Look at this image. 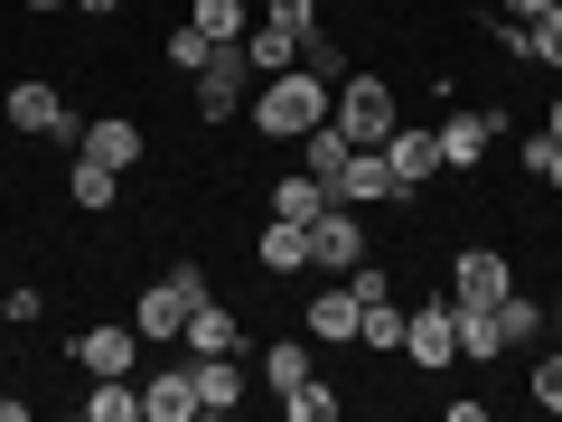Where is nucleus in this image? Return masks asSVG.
Instances as JSON below:
<instances>
[{
	"label": "nucleus",
	"mask_w": 562,
	"mask_h": 422,
	"mask_svg": "<svg viewBox=\"0 0 562 422\" xmlns=\"http://www.w3.org/2000/svg\"><path fill=\"white\" fill-rule=\"evenodd\" d=\"M328 95H338V85H328L319 66H281V76L254 85L244 122H254L262 141H301V132H319V122H328Z\"/></svg>",
	"instance_id": "obj_1"
},
{
	"label": "nucleus",
	"mask_w": 562,
	"mask_h": 422,
	"mask_svg": "<svg viewBox=\"0 0 562 422\" xmlns=\"http://www.w3.org/2000/svg\"><path fill=\"white\" fill-rule=\"evenodd\" d=\"M328 122H338L357 151H384V141H394V122H403V103H394V85H384V76H338Z\"/></svg>",
	"instance_id": "obj_2"
},
{
	"label": "nucleus",
	"mask_w": 562,
	"mask_h": 422,
	"mask_svg": "<svg viewBox=\"0 0 562 422\" xmlns=\"http://www.w3.org/2000/svg\"><path fill=\"white\" fill-rule=\"evenodd\" d=\"M198 301H206V273H198V263H169L160 281H140V301H132V329H140V338H179Z\"/></svg>",
	"instance_id": "obj_3"
},
{
	"label": "nucleus",
	"mask_w": 562,
	"mask_h": 422,
	"mask_svg": "<svg viewBox=\"0 0 562 422\" xmlns=\"http://www.w3.org/2000/svg\"><path fill=\"white\" fill-rule=\"evenodd\" d=\"M254 57H244V38H225V47H206V66H198V122H235L244 103H254Z\"/></svg>",
	"instance_id": "obj_4"
},
{
	"label": "nucleus",
	"mask_w": 562,
	"mask_h": 422,
	"mask_svg": "<svg viewBox=\"0 0 562 422\" xmlns=\"http://www.w3.org/2000/svg\"><path fill=\"white\" fill-rule=\"evenodd\" d=\"M366 254H375V244H366V225H357V207H338V198H328L319 216H310V273H328V281H347V273H357Z\"/></svg>",
	"instance_id": "obj_5"
},
{
	"label": "nucleus",
	"mask_w": 562,
	"mask_h": 422,
	"mask_svg": "<svg viewBox=\"0 0 562 422\" xmlns=\"http://www.w3.org/2000/svg\"><path fill=\"white\" fill-rule=\"evenodd\" d=\"M506 291H516V263H506L497 244H460V263H450V301H460V310H497Z\"/></svg>",
	"instance_id": "obj_6"
},
{
	"label": "nucleus",
	"mask_w": 562,
	"mask_h": 422,
	"mask_svg": "<svg viewBox=\"0 0 562 422\" xmlns=\"http://www.w3.org/2000/svg\"><path fill=\"white\" fill-rule=\"evenodd\" d=\"M403 357L413 366H431V376H441V366H460V301H422L413 320H403Z\"/></svg>",
	"instance_id": "obj_7"
},
{
	"label": "nucleus",
	"mask_w": 562,
	"mask_h": 422,
	"mask_svg": "<svg viewBox=\"0 0 562 422\" xmlns=\"http://www.w3.org/2000/svg\"><path fill=\"white\" fill-rule=\"evenodd\" d=\"M431 132H441V169H479L487 151H497L506 113H479V103H450V113L431 122Z\"/></svg>",
	"instance_id": "obj_8"
},
{
	"label": "nucleus",
	"mask_w": 562,
	"mask_h": 422,
	"mask_svg": "<svg viewBox=\"0 0 562 422\" xmlns=\"http://www.w3.org/2000/svg\"><path fill=\"white\" fill-rule=\"evenodd\" d=\"M10 132H29V141H66L76 132V113H66V95L47 76H20L10 85Z\"/></svg>",
	"instance_id": "obj_9"
},
{
	"label": "nucleus",
	"mask_w": 562,
	"mask_h": 422,
	"mask_svg": "<svg viewBox=\"0 0 562 422\" xmlns=\"http://www.w3.org/2000/svg\"><path fill=\"white\" fill-rule=\"evenodd\" d=\"M328 198L338 207H384V198H413V188H394L384 151H347V169H328Z\"/></svg>",
	"instance_id": "obj_10"
},
{
	"label": "nucleus",
	"mask_w": 562,
	"mask_h": 422,
	"mask_svg": "<svg viewBox=\"0 0 562 422\" xmlns=\"http://www.w3.org/2000/svg\"><path fill=\"white\" fill-rule=\"evenodd\" d=\"M384 169H394V188H431V179H441V132L394 122V141H384Z\"/></svg>",
	"instance_id": "obj_11"
},
{
	"label": "nucleus",
	"mask_w": 562,
	"mask_h": 422,
	"mask_svg": "<svg viewBox=\"0 0 562 422\" xmlns=\"http://www.w3.org/2000/svg\"><path fill=\"white\" fill-rule=\"evenodd\" d=\"M179 347H188V357H244V320H235V310L216 301V291H206V301L188 310V329H179Z\"/></svg>",
	"instance_id": "obj_12"
},
{
	"label": "nucleus",
	"mask_w": 562,
	"mask_h": 422,
	"mask_svg": "<svg viewBox=\"0 0 562 422\" xmlns=\"http://www.w3.org/2000/svg\"><path fill=\"white\" fill-rule=\"evenodd\" d=\"M357 320H366V301L347 291V281H328L319 301L301 310V329H310V347H357Z\"/></svg>",
	"instance_id": "obj_13"
},
{
	"label": "nucleus",
	"mask_w": 562,
	"mask_h": 422,
	"mask_svg": "<svg viewBox=\"0 0 562 422\" xmlns=\"http://www.w3.org/2000/svg\"><path fill=\"white\" fill-rule=\"evenodd\" d=\"M140 422H198V366H160V376H140Z\"/></svg>",
	"instance_id": "obj_14"
},
{
	"label": "nucleus",
	"mask_w": 562,
	"mask_h": 422,
	"mask_svg": "<svg viewBox=\"0 0 562 422\" xmlns=\"http://www.w3.org/2000/svg\"><path fill=\"white\" fill-rule=\"evenodd\" d=\"M132 357H140V329H122V320H94L76 338V366L85 376H132Z\"/></svg>",
	"instance_id": "obj_15"
},
{
	"label": "nucleus",
	"mask_w": 562,
	"mask_h": 422,
	"mask_svg": "<svg viewBox=\"0 0 562 422\" xmlns=\"http://www.w3.org/2000/svg\"><path fill=\"white\" fill-rule=\"evenodd\" d=\"M76 151H85V160H103V169H140V122H132V113L85 122V132H76Z\"/></svg>",
	"instance_id": "obj_16"
},
{
	"label": "nucleus",
	"mask_w": 562,
	"mask_h": 422,
	"mask_svg": "<svg viewBox=\"0 0 562 422\" xmlns=\"http://www.w3.org/2000/svg\"><path fill=\"white\" fill-rule=\"evenodd\" d=\"M301 29H281V20H262L254 10V29H244V57H254V76H281V66H301Z\"/></svg>",
	"instance_id": "obj_17"
},
{
	"label": "nucleus",
	"mask_w": 562,
	"mask_h": 422,
	"mask_svg": "<svg viewBox=\"0 0 562 422\" xmlns=\"http://www.w3.org/2000/svg\"><path fill=\"white\" fill-rule=\"evenodd\" d=\"M254 263L272 281H291V273H310V225H291V216H272L262 225V244H254Z\"/></svg>",
	"instance_id": "obj_18"
},
{
	"label": "nucleus",
	"mask_w": 562,
	"mask_h": 422,
	"mask_svg": "<svg viewBox=\"0 0 562 422\" xmlns=\"http://www.w3.org/2000/svg\"><path fill=\"white\" fill-rule=\"evenodd\" d=\"M198 366V413H235L244 403V357H188Z\"/></svg>",
	"instance_id": "obj_19"
},
{
	"label": "nucleus",
	"mask_w": 562,
	"mask_h": 422,
	"mask_svg": "<svg viewBox=\"0 0 562 422\" xmlns=\"http://www.w3.org/2000/svg\"><path fill=\"white\" fill-rule=\"evenodd\" d=\"M113 198H122V169H103V160H85V151H76V169H66V207H85V216H103Z\"/></svg>",
	"instance_id": "obj_20"
},
{
	"label": "nucleus",
	"mask_w": 562,
	"mask_h": 422,
	"mask_svg": "<svg viewBox=\"0 0 562 422\" xmlns=\"http://www.w3.org/2000/svg\"><path fill=\"white\" fill-rule=\"evenodd\" d=\"M301 376H319V366H310V329H301V338H272V347H262V385H272V395H291Z\"/></svg>",
	"instance_id": "obj_21"
},
{
	"label": "nucleus",
	"mask_w": 562,
	"mask_h": 422,
	"mask_svg": "<svg viewBox=\"0 0 562 422\" xmlns=\"http://www.w3.org/2000/svg\"><path fill=\"white\" fill-rule=\"evenodd\" d=\"M319 207H328V188L310 179V169H281V179H272V216H291V225H310V216H319Z\"/></svg>",
	"instance_id": "obj_22"
},
{
	"label": "nucleus",
	"mask_w": 562,
	"mask_h": 422,
	"mask_svg": "<svg viewBox=\"0 0 562 422\" xmlns=\"http://www.w3.org/2000/svg\"><path fill=\"white\" fill-rule=\"evenodd\" d=\"M281 413H291V422H338V413H347V395H338L328 376H301L291 395H281Z\"/></svg>",
	"instance_id": "obj_23"
},
{
	"label": "nucleus",
	"mask_w": 562,
	"mask_h": 422,
	"mask_svg": "<svg viewBox=\"0 0 562 422\" xmlns=\"http://www.w3.org/2000/svg\"><path fill=\"white\" fill-rule=\"evenodd\" d=\"M85 422H140V385H132V376H94V395H85Z\"/></svg>",
	"instance_id": "obj_24"
},
{
	"label": "nucleus",
	"mask_w": 562,
	"mask_h": 422,
	"mask_svg": "<svg viewBox=\"0 0 562 422\" xmlns=\"http://www.w3.org/2000/svg\"><path fill=\"white\" fill-rule=\"evenodd\" d=\"M460 357H469V366H497V357H506L497 310H460Z\"/></svg>",
	"instance_id": "obj_25"
},
{
	"label": "nucleus",
	"mask_w": 562,
	"mask_h": 422,
	"mask_svg": "<svg viewBox=\"0 0 562 422\" xmlns=\"http://www.w3.org/2000/svg\"><path fill=\"white\" fill-rule=\"evenodd\" d=\"M497 329H506V347H535L543 329H553V310L525 301V291H506V301H497Z\"/></svg>",
	"instance_id": "obj_26"
},
{
	"label": "nucleus",
	"mask_w": 562,
	"mask_h": 422,
	"mask_svg": "<svg viewBox=\"0 0 562 422\" xmlns=\"http://www.w3.org/2000/svg\"><path fill=\"white\" fill-rule=\"evenodd\" d=\"M403 320H413V310H394V301H366L357 347H375V357H403Z\"/></svg>",
	"instance_id": "obj_27"
},
{
	"label": "nucleus",
	"mask_w": 562,
	"mask_h": 422,
	"mask_svg": "<svg viewBox=\"0 0 562 422\" xmlns=\"http://www.w3.org/2000/svg\"><path fill=\"white\" fill-rule=\"evenodd\" d=\"M188 20H198L206 38H244V29H254V0H188Z\"/></svg>",
	"instance_id": "obj_28"
},
{
	"label": "nucleus",
	"mask_w": 562,
	"mask_h": 422,
	"mask_svg": "<svg viewBox=\"0 0 562 422\" xmlns=\"http://www.w3.org/2000/svg\"><path fill=\"white\" fill-rule=\"evenodd\" d=\"M516 169H535V179H543V188H553V198H562V141H553V132L516 141Z\"/></svg>",
	"instance_id": "obj_29"
},
{
	"label": "nucleus",
	"mask_w": 562,
	"mask_h": 422,
	"mask_svg": "<svg viewBox=\"0 0 562 422\" xmlns=\"http://www.w3.org/2000/svg\"><path fill=\"white\" fill-rule=\"evenodd\" d=\"M525 66H553V76H562V10L525 20Z\"/></svg>",
	"instance_id": "obj_30"
},
{
	"label": "nucleus",
	"mask_w": 562,
	"mask_h": 422,
	"mask_svg": "<svg viewBox=\"0 0 562 422\" xmlns=\"http://www.w3.org/2000/svg\"><path fill=\"white\" fill-rule=\"evenodd\" d=\"M206 47H225V38H206L198 20H188V29H169V66H179V76H198V66H206Z\"/></svg>",
	"instance_id": "obj_31"
},
{
	"label": "nucleus",
	"mask_w": 562,
	"mask_h": 422,
	"mask_svg": "<svg viewBox=\"0 0 562 422\" xmlns=\"http://www.w3.org/2000/svg\"><path fill=\"white\" fill-rule=\"evenodd\" d=\"M254 10H262V20H281V29H301V38L319 29V0H254Z\"/></svg>",
	"instance_id": "obj_32"
},
{
	"label": "nucleus",
	"mask_w": 562,
	"mask_h": 422,
	"mask_svg": "<svg viewBox=\"0 0 562 422\" xmlns=\"http://www.w3.org/2000/svg\"><path fill=\"white\" fill-rule=\"evenodd\" d=\"M347 291H357V301H394V273H384V263H375V254H366V263H357V273H347Z\"/></svg>",
	"instance_id": "obj_33"
},
{
	"label": "nucleus",
	"mask_w": 562,
	"mask_h": 422,
	"mask_svg": "<svg viewBox=\"0 0 562 422\" xmlns=\"http://www.w3.org/2000/svg\"><path fill=\"white\" fill-rule=\"evenodd\" d=\"M525 395H535L543 413H562V357H535V385H525Z\"/></svg>",
	"instance_id": "obj_34"
},
{
	"label": "nucleus",
	"mask_w": 562,
	"mask_h": 422,
	"mask_svg": "<svg viewBox=\"0 0 562 422\" xmlns=\"http://www.w3.org/2000/svg\"><path fill=\"white\" fill-rule=\"evenodd\" d=\"M66 10H76V20H113L122 0H66Z\"/></svg>",
	"instance_id": "obj_35"
},
{
	"label": "nucleus",
	"mask_w": 562,
	"mask_h": 422,
	"mask_svg": "<svg viewBox=\"0 0 562 422\" xmlns=\"http://www.w3.org/2000/svg\"><path fill=\"white\" fill-rule=\"evenodd\" d=\"M543 10H553V0H506V20H543Z\"/></svg>",
	"instance_id": "obj_36"
},
{
	"label": "nucleus",
	"mask_w": 562,
	"mask_h": 422,
	"mask_svg": "<svg viewBox=\"0 0 562 422\" xmlns=\"http://www.w3.org/2000/svg\"><path fill=\"white\" fill-rule=\"evenodd\" d=\"M543 132H553V141H562V95H553V122H543Z\"/></svg>",
	"instance_id": "obj_37"
},
{
	"label": "nucleus",
	"mask_w": 562,
	"mask_h": 422,
	"mask_svg": "<svg viewBox=\"0 0 562 422\" xmlns=\"http://www.w3.org/2000/svg\"><path fill=\"white\" fill-rule=\"evenodd\" d=\"M20 10H66V0H20Z\"/></svg>",
	"instance_id": "obj_38"
},
{
	"label": "nucleus",
	"mask_w": 562,
	"mask_h": 422,
	"mask_svg": "<svg viewBox=\"0 0 562 422\" xmlns=\"http://www.w3.org/2000/svg\"><path fill=\"white\" fill-rule=\"evenodd\" d=\"M553 10H562V0H553Z\"/></svg>",
	"instance_id": "obj_39"
}]
</instances>
